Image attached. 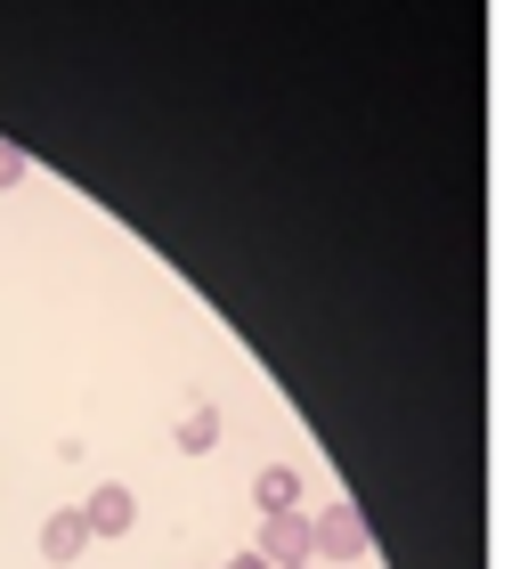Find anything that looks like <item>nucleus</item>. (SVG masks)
<instances>
[{
  "instance_id": "obj_4",
  "label": "nucleus",
  "mask_w": 528,
  "mask_h": 569,
  "mask_svg": "<svg viewBox=\"0 0 528 569\" xmlns=\"http://www.w3.org/2000/svg\"><path fill=\"white\" fill-rule=\"evenodd\" d=\"M82 546H90V521H82V505H73V512H49V521H41V561H82Z\"/></svg>"
},
{
  "instance_id": "obj_3",
  "label": "nucleus",
  "mask_w": 528,
  "mask_h": 569,
  "mask_svg": "<svg viewBox=\"0 0 528 569\" xmlns=\"http://www.w3.org/2000/svg\"><path fill=\"white\" fill-rule=\"evenodd\" d=\"M82 521H90V537H130V521H139V497H130L122 480H106L98 497L82 505Z\"/></svg>"
},
{
  "instance_id": "obj_8",
  "label": "nucleus",
  "mask_w": 528,
  "mask_h": 569,
  "mask_svg": "<svg viewBox=\"0 0 528 569\" xmlns=\"http://www.w3.org/2000/svg\"><path fill=\"white\" fill-rule=\"evenodd\" d=\"M228 569H269V561H260V553H236V561H228Z\"/></svg>"
},
{
  "instance_id": "obj_6",
  "label": "nucleus",
  "mask_w": 528,
  "mask_h": 569,
  "mask_svg": "<svg viewBox=\"0 0 528 569\" xmlns=\"http://www.w3.org/2000/svg\"><path fill=\"white\" fill-rule=\"evenodd\" d=\"M252 497H260V512H293L301 505V472H293V463H277V472H260Z\"/></svg>"
},
{
  "instance_id": "obj_9",
  "label": "nucleus",
  "mask_w": 528,
  "mask_h": 569,
  "mask_svg": "<svg viewBox=\"0 0 528 569\" xmlns=\"http://www.w3.org/2000/svg\"><path fill=\"white\" fill-rule=\"evenodd\" d=\"M293 569H317V561H293Z\"/></svg>"
},
{
  "instance_id": "obj_2",
  "label": "nucleus",
  "mask_w": 528,
  "mask_h": 569,
  "mask_svg": "<svg viewBox=\"0 0 528 569\" xmlns=\"http://www.w3.org/2000/svg\"><path fill=\"white\" fill-rule=\"evenodd\" d=\"M269 569H293V561H317L309 553V512H269V529H260V546H252Z\"/></svg>"
},
{
  "instance_id": "obj_5",
  "label": "nucleus",
  "mask_w": 528,
  "mask_h": 569,
  "mask_svg": "<svg viewBox=\"0 0 528 569\" xmlns=\"http://www.w3.org/2000/svg\"><path fill=\"white\" fill-rule=\"evenodd\" d=\"M203 448H220V407H188L179 416V456H203Z\"/></svg>"
},
{
  "instance_id": "obj_1",
  "label": "nucleus",
  "mask_w": 528,
  "mask_h": 569,
  "mask_svg": "<svg viewBox=\"0 0 528 569\" xmlns=\"http://www.w3.org/2000/svg\"><path fill=\"white\" fill-rule=\"evenodd\" d=\"M309 553H326V561H358L366 553V521H358V505H317V521H309Z\"/></svg>"
},
{
  "instance_id": "obj_7",
  "label": "nucleus",
  "mask_w": 528,
  "mask_h": 569,
  "mask_svg": "<svg viewBox=\"0 0 528 569\" xmlns=\"http://www.w3.org/2000/svg\"><path fill=\"white\" fill-rule=\"evenodd\" d=\"M17 179H24V147L0 139V188H17Z\"/></svg>"
}]
</instances>
